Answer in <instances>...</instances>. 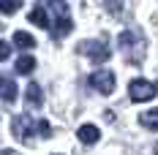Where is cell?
I'll list each match as a JSON object with an SVG mask.
<instances>
[{
    "instance_id": "1",
    "label": "cell",
    "mask_w": 158,
    "mask_h": 155,
    "mask_svg": "<svg viewBox=\"0 0 158 155\" xmlns=\"http://www.w3.org/2000/svg\"><path fill=\"white\" fill-rule=\"evenodd\" d=\"M11 133H14L16 139H22L25 144H33L35 133H41L47 139L49 133H52V128H49L47 120H33L27 114H16L14 120H11Z\"/></svg>"
},
{
    "instance_id": "2",
    "label": "cell",
    "mask_w": 158,
    "mask_h": 155,
    "mask_svg": "<svg viewBox=\"0 0 158 155\" xmlns=\"http://www.w3.org/2000/svg\"><path fill=\"white\" fill-rule=\"evenodd\" d=\"M117 44H120V49L126 52V60L128 63H139L144 57V38H142V33H136V30L120 33Z\"/></svg>"
},
{
    "instance_id": "3",
    "label": "cell",
    "mask_w": 158,
    "mask_h": 155,
    "mask_svg": "<svg viewBox=\"0 0 158 155\" xmlns=\"http://www.w3.org/2000/svg\"><path fill=\"white\" fill-rule=\"evenodd\" d=\"M52 11H55V16H57V22L52 25V27H55L52 35L65 38L68 33L74 30V19H71V14H68V6H65L63 0H52Z\"/></svg>"
},
{
    "instance_id": "4",
    "label": "cell",
    "mask_w": 158,
    "mask_h": 155,
    "mask_svg": "<svg viewBox=\"0 0 158 155\" xmlns=\"http://www.w3.org/2000/svg\"><path fill=\"white\" fill-rule=\"evenodd\" d=\"M77 49L85 55V57H90L93 63H106L112 57V52H109V47H106L104 38H101V41H82Z\"/></svg>"
},
{
    "instance_id": "5",
    "label": "cell",
    "mask_w": 158,
    "mask_h": 155,
    "mask_svg": "<svg viewBox=\"0 0 158 155\" xmlns=\"http://www.w3.org/2000/svg\"><path fill=\"white\" fill-rule=\"evenodd\" d=\"M156 90L158 87L153 82H147V79H134V82L128 84V95H131V101H136V104L156 98Z\"/></svg>"
},
{
    "instance_id": "6",
    "label": "cell",
    "mask_w": 158,
    "mask_h": 155,
    "mask_svg": "<svg viewBox=\"0 0 158 155\" xmlns=\"http://www.w3.org/2000/svg\"><path fill=\"white\" fill-rule=\"evenodd\" d=\"M90 84L101 95H109L114 90V74L112 71H95V74H90Z\"/></svg>"
},
{
    "instance_id": "7",
    "label": "cell",
    "mask_w": 158,
    "mask_h": 155,
    "mask_svg": "<svg viewBox=\"0 0 158 155\" xmlns=\"http://www.w3.org/2000/svg\"><path fill=\"white\" fill-rule=\"evenodd\" d=\"M19 90H16V82L11 76H0V98L6 101V104H14Z\"/></svg>"
},
{
    "instance_id": "8",
    "label": "cell",
    "mask_w": 158,
    "mask_h": 155,
    "mask_svg": "<svg viewBox=\"0 0 158 155\" xmlns=\"http://www.w3.org/2000/svg\"><path fill=\"white\" fill-rule=\"evenodd\" d=\"M77 139L82 141V144H95V141L101 139V133H98V128H95V125H82V128H79L77 131Z\"/></svg>"
},
{
    "instance_id": "9",
    "label": "cell",
    "mask_w": 158,
    "mask_h": 155,
    "mask_svg": "<svg viewBox=\"0 0 158 155\" xmlns=\"http://www.w3.org/2000/svg\"><path fill=\"white\" fill-rule=\"evenodd\" d=\"M30 22L38 25L41 30H49V27H52V22H49V16H47V8H41V6H35L30 11Z\"/></svg>"
},
{
    "instance_id": "10",
    "label": "cell",
    "mask_w": 158,
    "mask_h": 155,
    "mask_svg": "<svg viewBox=\"0 0 158 155\" xmlns=\"http://www.w3.org/2000/svg\"><path fill=\"white\" fill-rule=\"evenodd\" d=\"M25 101H27V106H30V109H38L41 104H44V98H41V87H38L35 82L27 84V95H25Z\"/></svg>"
},
{
    "instance_id": "11",
    "label": "cell",
    "mask_w": 158,
    "mask_h": 155,
    "mask_svg": "<svg viewBox=\"0 0 158 155\" xmlns=\"http://www.w3.org/2000/svg\"><path fill=\"white\" fill-rule=\"evenodd\" d=\"M139 123H142V128H147V131H158V109H150V112L139 114Z\"/></svg>"
},
{
    "instance_id": "12",
    "label": "cell",
    "mask_w": 158,
    "mask_h": 155,
    "mask_svg": "<svg viewBox=\"0 0 158 155\" xmlns=\"http://www.w3.org/2000/svg\"><path fill=\"white\" fill-rule=\"evenodd\" d=\"M14 44L19 49H33V47H35V38H33L30 33H25V30H16L14 33Z\"/></svg>"
},
{
    "instance_id": "13",
    "label": "cell",
    "mask_w": 158,
    "mask_h": 155,
    "mask_svg": "<svg viewBox=\"0 0 158 155\" xmlns=\"http://www.w3.org/2000/svg\"><path fill=\"white\" fill-rule=\"evenodd\" d=\"M33 68H35V60H33L30 55H22L16 60V74H30Z\"/></svg>"
},
{
    "instance_id": "14",
    "label": "cell",
    "mask_w": 158,
    "mask_h": 155,
    "mask_svg": "<svg viewBox=\"0 0 158 155\" xmlns=\"http://www.w3.org/2000/svg\"><path fill=\"white\" fill-rule=\"evenodd\" d=\"M22 8V0H0V14H16Z\"/></svg>"
},
{
    "instance_id": "15",
    "label": "cell",
    "mask_w": 158,
    "mask_h": 155,
    "mask_svg": "<svg viewBox=\"0 0 158 155\" xmlns=\"http://www.w3.org/2000/svg\"><path fill=\"white\" fill-rule=\"evenodd\" d=\"M104 8H106L109 14H120V11H123V0H106Z\"/></svg>"
},
{
    "instance_id": "16",
    "label": "cell",
    "mask_w": 158,
    "mask_h": 155,
    "mask_svg": "<svg viewBox=\"0 0 158 155\" xmlns=\"http://www.w3.org/2000/svg\"><path fill=\"white\" fill-rule=\"evenodd\" d=\"M8 55H11V47L6 41H0V60H8Z\"/></svg>"
},
{
    "instance_id": "17",
    "label": "cell",
    "mask_w": 158,
    "mask_h": 155,
    "mask_svg": "<svg viewBox=\"0 0 158 155\" xmlns=\"http://www.w3.org/2000/svg\"><path fill=\"white\" fill-rule=\"evenodd\" d=\"M0 155H19V153H16V150H3Z\"/></svg>"
}]
</instances>
